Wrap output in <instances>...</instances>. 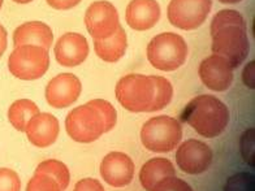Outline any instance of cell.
<instances>
[{"label":"cell","instance_id":"ba28073f","mask_svg":"<svg viewBox=\"0 0 255 191\" xmlns=\"http://www.w3.org/2000/svg\"><path fill=\"white\" fill-rule=\"evenodd\" d=\"M212 0H171L167 16L173 26L181 30H194L207 18Z\"/></svg>","mask_w":255,"mask_h":191},{"label":"cell","instance_id":"ac0fdd59","mask_svg":"<svg viewBox=\"0 0 255 191\" xmlns=\"http://www.w3.org/2000/svg\"><path fill=\"white\" fill-rule=\"evenodd\" d=\"M176 176V169L171 160L165 158L150 159L144 163L139 172V181L146 191H152L159 181Z\"/></svg>","mask_w":255,"mask_h":191},{"label":"cell","instance_id":"8992f818","mask_svg":"<svg viewBox=\"0 0 255 191\" xmlns=\"http://www.w3.org/2000/svg\"><path fill=\"white\" fill-rule=\"evenodd\" d=\"M50 67L48 51L38 46L25 44L12 51L8 59V69L18 80H38Z\"/></svg>","mask_w":255,"mask_h":191},{"label":"cell","instance_id":"277c9868","mask_svg":"<svg viewBox=\"0 0 255 191\" xmlns=\"http://www.w3.org/2000/svg\"><path fill=\"white\" fill-rule=\"evenodd\" d=\"M115 94L127 111L135 113L150 112L155 96V86L150 76L128 74L119 80Z\"/></svg>","mask_w":255,"mask_h":191},{"label":"cell","instance_id":"7c38bea8","mask_svg":"<svg viewBox=\"0 0 255 191\" xmlns=\"http://www.w3.org/2000/svg\"><path fill=\"white\" fill-rule=\"evenodd\" d=\"M81 91V81L74 74L61 73L48 82L46 100L52 108H67L80 97Z\"/></svg>","mask_w":255,"mask_h":191},{"label":"cell","instance_id":"e575fe53","mask_svg":"<svg viewBox=\"0 0 255 191\" xmlns=\"http://www.w3.org/2000/svg\"><path fill=\"white\" fill-rule=\"evenodd\" d=\"M1 5H3V0H0V8H1Z\"/></svg>","mask_w":255,"mask_h":191},{"label":"cell","instance_id":"603a6c76","mask_svg":"<svg viewBox=\"0 0 255 191\" xmlns=\"http://www.w3.org/2000/svg\"><path fill=\"white\" fill-rule=\"evenodd\" d=\"M227 26H239L246 29V22L240 12L233 9H223L214 16L211 21V35Z\"/></svg>","mask_w":255,"mask_h":191},{"label":"cell","instance_id":"4316f807","mask_svg":"<svg viewBox=\"0 0 255 191\" xmlns=\"http://www.w3.org/2000/svg\"><path fill=\"white\" fill-rule=\"evenodd\" d=\"M21 180L16 172L0 168V191H20Z\"/></svg>","mask_w":255,"mask_h":191},{"label":"cell","instance_id":"7a4b0ae2","mask_svg":"<svg viewBox=\"0 0 255 191\" xmlns=\"http://www.w3.org/2000/svg\"><path fill=\"white\" fill-rule=\"evenodd\" d=\"M182 120L202 137L216 138L228 126L229 109L216 96L199 95L186 105Z\"/></svg>","mask_w":255,"mask_h":191},{"label":"cell","instance_id":"3957f363","mask_svg":"<svg viewBox=\"0 0 255 191\" xmlns=\"http://www.w3.org/2000/svg\"><path fill=\"white\" fill-rule=\"evenodd\" d=\"M147 60L163 72H173L184 65L188 57V44L176 33H161L147 44Z\"/></svg>","mask_w":255,"mask_h":191},{"label":"cell","instance_id":"d6986e66","mask_svg":"<svg viewBox=\"0 0 255 191\" xmlns=\"http://www.w3.org/2000/svg\"><path fill=\"white\" fill-rule=\"evenodd\" d=\"M128 47L127 33L123 26H119L112 37L103 40H94V51L99 59L106 63H116L125 55Z\"/></svg>","mask_w":255,"mask_h":191},{"label":"cell","instance_id":"5bb4252c","mask_svg":"<svg viewBox=\"0 0 255 191\" xmlns=\"http://www.w3.org/2000/svg\"><path fill=\"white\" fill-rule=\"evenodd\" d=\"M55 56L63 67H77L86 60L89 43L82 34L67 33L57 39L55 44Z\"/></svg>","mask_w":255,"mask_h":191},{"label":"cell","instance_id":"52a82bcc","mask_svg":"<svg viewBox=\"0 0 255 191\" xmlns=\"http://www.w3.org/2000/svg\"><path fill=\"white\" fill-rule=\"evenodd\" d=\"M212 52L228 60L231 67L239 68L250 51L246 29L239 26H227L212 34Z\"/></svg>","mask_w":255,"mask_h":191},{"label":"cell","instance_id":"e0dca14e","mask_svg":"<svg viewBox=\"0 0 255 191\" xmlns=\"http://www.w3.org/2000/svg\"><path fill=\"white\" fill-rule=\"evenodd\" d=\"M54 43V34L51 27L40 21L25 22L17 27L13 33L14 47L31 44L47 50Z\"/></svg>","mask_w":255,"mask_h":191},{"label":"cell","instance_id":"ffe728a7","mask_svg":"<svg viewBox=\"0 0 255 191\" xmlns=\"http://www.w3.org/2000/svg\"><path fill=\"white\" fill-rule=\"evenodd\" d=\"M38 113H39V108L33 100L18 99L8 109V120L16 130L25 131L29 121Z\"/></svg>","mask_w":255,"mask_h":191},{"label":"cell","instance_id":"6da1fadb","mask_svg":"<svg viewBox=\"0 0 255 191\" xmlns=\"http://www.w3.org/2000/svg\"><path fill=\"white\" fill-rule=\"evenodd\" d=\"M118 121V112L110 101L93 99L68 113L65 129L68 135L80 143H91L111 131Z\"/></svg>","mask_w":255,"mask_h":191},{"label":"cell","instance_id":"44dd1931","mask_svg":"<svg viewBox=\"0 0 255 191\" xmlns=\"http://www.w3.org/2000/svg\"><path fill=\"white\" fill-rule=\"evenodd\" d=\"M35 172L51 176L59 184L61 191L67 190L69 181H71V175H69V169L67 168V165L59 160H54V159L42 161L37 167Z\"/></svg>","mask_w":255,"mask_h":191},{"label":"cell","instance_id":"f546056e","mask_svg":"<svg viewBox=\"0 0 255 191\" xmlns=\"http://www.w3.org/2000/svg\"><path fill=\"white\" fill-rule=\"evenodd\" d=\"M46 1H47L50 7L60 10L71 9V8L76 7L81 3V0H46Z\"/></svg>","mask_w":255,"mask_h":191},{"label":"cell","instance_id":"5b68a950","mask_svg":"<svg viewBox=\"0 0 255 191\" xmlns=\"http://www.w3.org/2000/svg\"><path fill=\"white\" fill-rule=\"evenodd\" d=\"M182 138V127L176 118L156 116L146 121L141 129V142L151 152H171Z\"/></svg>","mask_w":255,"mask_h":191},{"label":"cell","instance_id":"4dcf8cb0","mask_svg":"<svg viewBox=\"0 0 255 191\" xmlns=\"http://www.w3.org/2000/svg\"><path fill=\"white\" fill-rule=\"evenodd\" d=\"M242 81L246 88L254 89V61H250L242 72Z\"/></svg>","mask_w":255,"mask_h":191},{"label":"cell","instance_id":"2e32d148","mask_svg":"<svg viewBox=\"0 0 255 191\" xmlns=\"http://www.w3.org/2000/svg\"><path fill=\"white\" fill-rule=\"evenodd\" d=\"M160 18V5L156 0H131L125 10L127 24L137 31L154 27Z\"/></svg>","mask_w":255,"mask_h":191},{"label":"cell","instance_id":"836d02e7","mask_svg":"<svg viewBox=\"0 0 255 191\" xmlns=\"http://www.w3.org/2000/svg\"><path fill=\"white\" fill-rule=\"evenodd\" d=\"M13 1L18 4H27V3H30V1H33V0H13Z\"/></svg>","mask_w":255,"mask_h":191},{"label":"cell","instance_id":"7402d4cb","mask_svg":"<svg viewBox=\"0 0 255 191\" xmlns=\"http://www.w3.org/2000/svg\"><path fill=\"white\" fill-rule=\"evenodd\" d=\"M150 77L155 86V96L150 112L160 111L171 103L172 96H173V88L167 78L159 77V76H150Z\"/></svg>","mask_w":255,"mask_h":191},{"label":"cell","instance_id":"cb8c5ba5","mask_svg":"<svg viewBox=\"0 0 255 191\" xmlns=\"http://www.w3.org/2000/svg\"><path fill=\"white\" fill-rule=\"evenodd\" d=\"M224 191H255V177L249 172H240L225 182Z\"/></svg>","mask_w":255,"mask_h":191},{"label":"cell","instance_id":"d4e9b609","mask_svg":"<svg viewBox=\"0 0 255 191\" xmlns=\"http://www.w3.org/2000/svg\"><path fill=\"white\" fill-rule=\"evenodd\" d=\"M26 191H61V189L51 176L35 172L27 184Z\"/></svg>","mask_w":255,"mask_h":191},{"label":"cell","instance_id":"9a60e30c","mask_svg":"<svg viewBox=\"0 0 255 191\" xmlns=\"http://www.w3.org/2000/svg\"><path fill=\"white\" fill-rule=\"evenodd\" d=\"M60 131L59 121L54 114L39 112L26 125L25 133L31 144L35 147L44 148L56 142Z\"/></svg>","mask_w":255,"mask_h":191},{"label":"cell","instance_id":"4fadbf2b","mask_svg":"<svg viewBox=\"0 0 255 191\" xmlns=\"http://www.w3.org/2000/svg\"><path fill=\"white\" fill-rule=\"evenodd\" d=\"M101 176L112 188H124L133 181L134 163L124 152H110L102 160Z\"/></svg>","mask_w":255,"mask_h":191},{"label":"cell","instance_id":"8fae6325","mask_svg":"<svg viewBox=\"0 0 255 191\" xmlns=\"http://www.w3.org/2000/svg\"><path fill=\"white\" fill-rule=\"evenodd\" d=\"M198 74L206 88L212 91H225L233 82V68L227 59L219 55L206 57L199 64Z\"/></svg>","mask_w":255,"mask_h":191},{"label":"cell","instance_id":"30bf717a","mask_svg":"<svg viewBox=\"0 0 255 191\" xmlns=\"http://www.w3.org/2000/svg\"><path fill=\"white\" fill-rule=\"evenodd\" d=\"M212 150L205 142L189 139L180 144L176 152V163L188 175H201L212 164Z\"/></svg>","mask_w":255,"mask_h":191},{"label":"cell","instance_id":"83f0119b","mask_svg":"<svg viewBox=\"0 0 255 191\" xmlns=\"http://www.w3.org/2000/svg\"><path fill=\"white\" fill-rule=\"evenodd\" d=\"M152 191H193V189L188 182L173 176L159 181L154 186Z\"/></svg>","mask_w":255,"mask_h":191},{"label":"cell","instance_id":"9c48e42d","mask_svg":"<svg viewBox=\"0 0 255 191\" xmlns=\"http://www.w3.org/2000/svg\"><path fill=\"white\" fill-rule=\"evenodd\" d=\"M85 25L94 40L112 37L120 26L118 9L107 0H99L89 5L85 13Z\"/></svg>","mask_w":255,"mask_h":191},{"label":"cell","instance_id":"1f68e13d","mask_svg":"<svg viewBox=\"0 0 255 191\" xmlns=\"http://www.w3.org/2000/svg\"><path fill=\"white\" fill-rule=\"evenodd\" d=\"M8 44V38H7V31L1 25H0V57L4 54V51L7 50Z\"/></svg>","mask_w":255,"mask_h":191},{"label":"cell","instance_id":"484cf974","mask_svg":"<svg viewBox=\"0 0 255 191\" xmlns=\"http://www.w3.org/2000/svg\"><path fill=\"white\" fill-rule=\"evenodd\" d=\"M255 130L254 127H249L248 130L244 131L240 139V150L244 160L248 163L250 167L255 165Z\"/></svg>","mask_w":255,"mask_h":191},{"label":"cell","instance_id":"f1b7e54d","mask_svg":"<svg viewBox=\"0 0 255 191\" xmlns=\"http://www.w3.org/2000/svg\"><path fill=\"white\" fill-rule=\"evenodd\" d=\"M73 191H104V188L95 178H84L74 185Z\"/></svg>","mask_w":255,"mask_h":191},{"label":"cell","instance_id":"d6a6232c","mask_svg":"<svg viewBox=\"0 0 255 191\" xmlns=\"http://www.w3.org/2000/svg\"><path fill=\"white\" fill-rule=\"evenodd\" d=\"M219 1L223 4H237L240 1H242V0H219Z\"/></svg>","mask_w":255,"mask_h":191}]
</instances>
